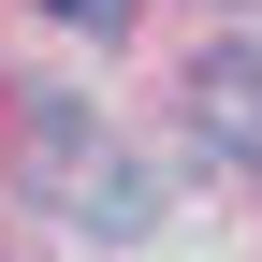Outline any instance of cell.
<instances>
[{
    "label": "cell",
    "mask_w": 262,
    "mask_h": 262,
    "mask_svg": "<svg viewBox=\"0 0 262 262\" xmlns=\"http://www.w3.org/2000/svg\"><path fill=\"white\" fill-rule=\"evenodd\" d=\"M29 160L88 204V233H146V219H160V175H146V160H117L88 117H44V131H29Z\"/></svg>",
    "instance_id": "obj_1"
},
{
    "label": "cell",
    "mask_w": 262,
    "mask_h": 262,
    "mask_svg": "<svg viewBox=\"0 0 262 262\" xmlns=\"http://www.w3.org/2000/svg\"><path fill=\"white\" fill-rule=\"evenodd\" d=\"M189 102H204V131L262 175V58H248V44H233V58H204V88H189Z\"/></svg>",
    "instance_id": "obj_2"
},
{
    "label": "cell",
    "mask_w": 262,
    "mask_h": 262,
    "mask_svg": "<svg viewBox=\"0 0 262 262\" xmlns=\"http://www.w3.org/2000/svg\"><path fill=\"white\" fill-rule=\"evenodd\" d=\"M58 29H131V0H44Z\"/></svg>",
    "instance_id": "obj_3"
}]
</instances>
